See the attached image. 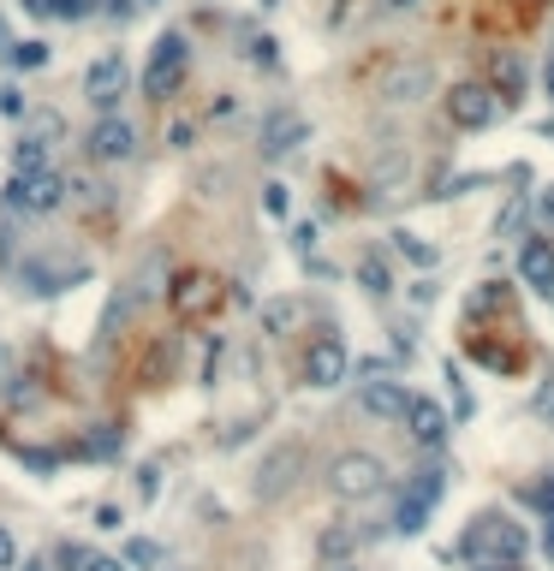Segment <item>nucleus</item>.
I'll list each match as a JSON object with an SVG mask.
<instances>
[{
  "instance_id": "1",
  "label": "nucleus",
  "mask_w": 554,
  "mask_h": 571,
  "mask_svg": "<svg viewBox=\"0 0 554 571\" xmlns=\"http://www.w3.org/2000/svg\"><path fill=\"white\" fill-rule=\"evenodd\" d=\"M525 548H531V530L513 524L507 512H477L471 524H465V554H471L477 566H519Z\"/></svg>"
},
{
  "instance_id": "2",
  "label": "nucleus",
  "mask_w": 554,
  "mask_h": 571,
  "mask_svg": "<svg viewBox=\"0 0 554 571\" xmlns=\"http://www.w3.org/2000/svg\"><path fill=\"white\" fill-rule=\"evenodd\" d=\"M185 72H192V42H185L180 30H161L156 48H149V60H144V96L168 101L185 84Z\"/></svg>"
},
{
  "instance_id": "3",
  "label": "nucleus",
  "mask_w": 554,
  "mask_h": 571,
  "mask_svg": "<svg viewBox=\"0 0 554 571\" xmlns=\"http://www.w3.org/2000/svg\"><path fill=\"white\" fill-rule=\"evenodd\" d=\"M382 488H387V464L376 459V452H340V459L329 464V494L346 500V506L376 500Z\"/></svg>"
},
{
  "instance_id": "4",
  "label": "nucleus",
  "mask_w": 554,
  "mask_h": 571,
  "mask_svg": "<svg viewBox=\"0 0 554 571\" xmlns=\"http://www.w3.org/2000/svg\"><path fill=\"white\" fill-rule=\"evenodd\" d=\"M7 202H12V209H24V214H48V209H60V202H66V179H60L54 167H42V173H12Z\"/></svg>"
},
{
  "instance_id": "5",
  "label": "nucleus",
  "mask_w": 554,
  "mask_h": 571,
  "mask_svg": "<svg viewBox=\"0 0 554 571\" xmlns=\"http://www.w3.org/2000/svg\"><path fill=\"white\" fill-rule=\"evenodd\" d=\"M442 488H447L442 471H423L406 494H399V506H394V530H399V536H418V530L430 524V512H435V500H442Z\"/></svg>"
},
{
  "instance_id": "6",
  "label": "nucleus",
  "mask_w": 554,
  "mask_h": 571,
  "mask_svg": "<svg viewBox=\"0 0 554 571\" xmlns=\"http://www.w3.org/2000/svg\"><path fill=\"white\" fill-rule=\"evenodd\" d=\"M501 101L489 84H453L447 90V120L459 125V132H483V125H495Z\"/></svg>"
},
{
  "instance_id": "7",
  "label": "nucleus",
  "mask_w": 554,
  "mask_h": 571,
  "mask_svg": "<svg viewBox=\"0 0 554 571\" xmlns=\"http://www.w3.org/2000/svg\"><path fill=\"white\" fill-rule=\"evenodd\" d=\"M340 381H346V339L317 334L305 346V387H340Z\"/></svg>"
},
{
  "instance_id": "8",
  "label": "nucleus",
  "mask_w": 554,
  "mask_h": 571,
  "mask_svg": "<svg viewBox=\"0 0 554 571\" xmlns=\"http://www.w3.org/2000/svg\"><path fill=\"white\" fill-rule=\"evenodd\" d=\"M216 274H204V269H185V274H173V286H168V303L180 315H209L216 310Z\"/></svg>"
},
{
  "instance_id": "9",
  "label": "nucleus",
  "mask_w": 554,
  "mask_h": 571,
  "mask_svg": "<svg viewBox=\"0 0 554 571\" xmlns=\"http://www.w3.org/2000/svg\"><path fill=\"white\" fill-rule=\"evenodd\" d=\"M84 90H90V108L113 113V101L125 96V54H102L90 72H84Z\"/></svg>"
},
{
  "instance_id": "10",
  "label": "nucleus",
  "mask_w": 554,
  "mask_h": 571,
  "mask_svg": "<svg viewBox=\"0 0 554 571\" xmlns=\"http://www.w3.org/2000/svg\"><path fill=\"white\" fill-rule=\"evenodd\" d=\"M430 90H435V72L423 60H406V66L382 72V101H423Z\"/></svg>"
},
{
  "instance_id": "11",
  "label": "nucleus",
  "mask_w": 554,
  "mask_h": 571,
  "mask_svg": "<svg viewBox=\"0 0 554 571\" xmlns=\"http://www.w3.org/2000/svg\"><path fill=\"white\" fill-rule=\"evenodd\" d=\"M519 281L531 291H554V245L549 238H525L519 245Z\"/></svg>"
},
{
  "instance_id": "12",
  "label": "nucleus",
  "mask_w": 554,
  "mask_h": 571,
  "mask_svg": "<svg viewBox=\"0 0 554 571\" xmlns=\"http://www.w3.org/2000/svg\"><path fill=\"white\" fill-rule=\"evenodd\" d=\"M137 149V132L125 120H113V113H102V125L90 132V156L96 161H125Z\"/></svg>"
},
{
  "instance_id": "13",
  "label": "nucleus",
  "mask_w": 554,
  "mask_h": 571,
  "mask_svg": "<svg viewBox=\"0 0 554 571\" xmlns=\"http://www.w3.org/2000/svg\"><path fill=\"white\" fill-rule=\"evenodd\" d=\"M364 411H370V417H387V423H406L411 393L399 387V381H370V387H364Z\"/></svg>"
},
{
  "instance_id": "14",
  "label": "nucleus",
  "mask_w": 554,
  "mask_h": 571,
  "mask_svg": "<svg viewBox=\"0 0 554 571\" xmlns=\"http://www.w3.org/2000/svg\"><path fill=\"white\" fill-rule=\"evenodd\" d=\"M489 90H495V101H519L525 96V60L519 54H495L489 60Z\"/></svg>"
},
{
  "instance_id": "15",
  "label": "nucleus",
  "mask_w": 554,
  "mask_h": 571,
  "mask_svg": "<svg viewBox=\"0 0 554 571\" xmlns=\"http://www.w3.org/2000/svg\"><path fill=\"white\" fill-rule=\"evenodd\" d=\"M406 423H411V435H418V440H442V435H447V417H442V405H430V399H411Z\"/></svg>"
},
{
  "instance_id": "16",
  "label": "nucleus",
  "mask_w": 554,
  "mask_h": 571,
  "mask_svg": "<svg viewBox=\"0 0 554 571\" xmlns=\"http://www.w3.org/2000/svg\"><path fill=\"white\" fill-rule=\"evenodd\" d=\"M298 137H305V120H298V113H274L269 132H262V149H269V156H281V149H293Z\"/></svg>"
},
{
  "instance_id": "17",
  "label": "nucleus",
  "mask_w": 554,
  "mask_h": 571,
  "mask_svg": "<svg viewBox=\"0 0 554 571\" xmlns=\"http://www.w3.org/2000/svg\"><path fill=\"white\" fill-rule=\"evenodd\" d=\"M12 167L19 173H42L48 167V137H19V144H12Z\"/></svg>"
},
{
  "instance_id": "18",
  "label": "nucleus",
  "mask_w": 554,
  "mask_h": 571,
  "mask_svg": "<svg viewBox=\"0 0 554 571\" xmlns=\"http://www.w3.org/2000/svg\"><path fill=\"white\" fill-rule=\"evenodd\" d=\"M352 548H358L352 530H329V536H322V560H352Z\"/></svg>"
},
{
  "instance_id": "19",
  "label": "nucleus",
  "mask_w": 554,
  "mask_h": 571,
  "mask_svg": "<svg viewBox=\"0 0 554 571\" xmlns=\"http://www.w3.org/2000/svg\"><path fill=\"white\" fill-rule=\"evenodd\" d=\"M262 209H269L274 221H281V214H293V190H286V185H262Z\"/></svg>"
},
{
  "instance_id": "20",
  "label": "nucleus",
  "mask_w": 554,
  "mask_h": 571,
  "mask_svg": "<svg viewBox=\"0 0 554 571\" xmlns=\"http://www.w3.org/2000/svg\"><path fill=\"white\" fill-rule=\"evenodd\" d=\"M12 60H19L24 72H36V66H48V42H19L12 48Z\"/></svg>"
},
{
  "instance_id": "21",
  "label": "nucleus",
  "mask_w": 554,
  "mask_h": 571,
  "mask_svg": "<svg viewBox=\"0 0 554 571\" xmlns=\"http://www.w3.org/2000/svg\"><path fill=\"white\" fill-rule=\"evenodd\" d=\"M125 566H144V571H149V566H161V548H156V542H144V536H137L132 548H125Z\"/></svg>"
},
{
  "instance_id": "22",
  "label": "nucleus",
  "mask_w": 554,
  "mask_h": 571,
  "mask_svg": "<svg viewBox=\"0 0 554 571\" xmlns=\"http://www.w3.org/2000/svg\"><path fill=\"white\" fill-rule=\"evenodd\" d=\"M358 274H364V286H370V291H387V269H382V262H376V257L364 262Z\"/></svg>"
},
{
  "instance_id": "23",
  "label": "nucleus",
  "mask_w": 554,
  "mask_h": 571,
  "mask_svg": "<svg viewBox=\"0 0 554 571\" xmlns=\"http://www.w3.org/2000/svg\"><path fill=\"white\" fill-rule=\"evenodd\" d=\"M471 310H507V286H489L483 298H471Z\"/></svg>"
},
{
  "instance_id": "24",
  "label": "nucleus",
  "mask_w": 554,
  "mask_h": 571,
  "mask_svg": "<svg viewBox=\"0 0 554 571\" xmlns=\"http://www.w3.org/2000/svg\"><path fill=\"white\" fill-rule=\"evenodd\" d=\"M19 566V542H12V530L0 524V571H12Z\"/></svg>"
},
{
  "instance_id": "25",
  "label": "nucleus",
  "mask_w": 554,
  "mask_h": 571,
  "mask_svg": "<svg viewBox=\"0 0 554 571\" xmlns=\"http://www.w3.org/2000/svg\"><path fill=\"white\" fill-rule=\"evenodd\" d=\"M60 566H66V571H84V566H90V554H84L78 542H66V548H60Z\"/></svg>"
},
{
  "instance_id": "26",
  "label": "nucleus",
  "mask_w": 554,
  "mask_h": 571,
  "mask_svg": "<svg viewBox=\"0 0 554 571\" xmlns=\"http://www.w3.org/2000/svg\"><path fill=\"white\" fill-rule=\"evenodd\" d=\"M531 506H543V512L554 518V482L543 476V482H537V488H531Z\"/></svg>"
},
{
  "instance_id": "27",
  "label": "nucleus",
  "mask_w": 554,
  "mask_h": 571,
  "mask_svg": "<svg viewBox=\"0 0 554 571\" xmlns=\"http://www.w3.org/2000/svg\"><path fill=\"white\" fill-rule=\"evenodd\" d=\"M394 245H399V250H406V257H411V262H430V250H423V245H418V238H411V233H394Z\"/></svg>"
},
{
  "instance_id": "28",
  "label": "nucleus",
  "mask_w": 554,
  "mask_h": 571,
  "mask_svg": "<svg viewBox=\"0 0 554 571\" xmlns=\"http://www.w3.org/2000/svg\"><path fill=\"white\" fill-rule=\"evenodd\" d=\"M24 108V96L19 90H0V113H19Z\"/></svg>"
},
{
  "instance_id": "29",
  "label": "nucleus",
  "mask_w": 554,
  "mask_h": 571,
  "mask_svg": "<svg viewBox=\"0 0 554 571\" xmlns=\"http://www.w3.org/2000/svg\"><path fill=\"white\" fill-rule=\"evenodd\" d=\"M84 571H125V560H90Z\"/></svg>"
},
{
  "instance_id": "30",
  "label": "nucleus",
  "mask_w": 554,
  "mask_h": 571,
  "mask_svg": "<svg viewBox=\"0 0 554 571\" xmlns=\"http://www.w3.org/2000/svg\"><path fill=\"white\" fill-rule=\"evenodd\" d=\"M382 7H387V12H411L418 0H382Z\"/></svg>"
},
{
  "instance_id": "31",
  "label": "nucleus",
  "mask_w": 554,
  "mask_h": 571,
  "mask_svg": "<svg viewBox=\"0 0 554 571\" xmlns=\"http://www.w3.org/2000/svg\"><path fill=\"white\" fill-rule=\"evenodd\" d=\"M543 84H549V101H554V60H549V72H543Z\"/></svg>"
},
{
  "instance_id": "32",
  "label": "nucleus",
  "mask_w": 554,
  "mask_h": 571,
  "mask_svg": "<svg viewBox=\"0 0 554 571\" xmlns=\"http://www.w3.org/2000/svg\"><path fill=\"white\" fill-rule=\"evenodd\" d=\"M543 214H549V221H554V190H549V197H543Z\"/></svg>"
},
{
  "instance_id": "33",
  "label": "nucleus",
  "mask_w": 554,
  "mask_h": 571,
  "mask_svg": "<svg viewBox=\"0 0 554 571\" xmlns=\"http://www.w3.org/2000/svg\"><path fill=\"white\" fill-rule=\"evenodd\" d=\"M477 571H519V566H477Z\"/></svg>"
},
{
  "instance_id": "34",
  "label": "nucleus",
  "mask_w": 554,
  "mask_h": 571,
  "mask_svg": "<svg viewBox=\"0 0 554 571\" xmlns=\"http://www.w3.org/2000/svg\"><path fill=\"white\" fill-rule=\"evenodd\" d=\"M334 571H358V566H352V560H340V566H334Z\"/></svg>"
},
{
  "instance_id": "35",
  "label": "nucleus",
  "mask_w": 554,
  "mask_h": 571,
  "mask_svg": "<svg viewBox=\"0 0 554 571\" xmlns=\"http://www.w3.org/2000/svg\"><path fill=\"white\" fill-rule=\"evenodd\" d=\"M24 571H48V566H42V560H30V566H24Z\"/></svg>"
},
{
  "instance_id": "36",
  "label": "nucleus",
  "mask_w": 554,
  "mask_h": 571,
  "mask_svg": "<svg viewBox=\"0 0 554 571\" xmlns=\"http://www.w3.org/2000/svg\"><path fill=\"white\" fill-rule=\"evenodd\" d=\"M144 7H149V0H144Z\"/></svg>"
}]
</instances>
